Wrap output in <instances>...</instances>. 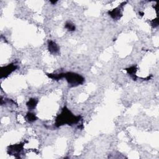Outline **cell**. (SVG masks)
Returning a JSON list of instances; mask_svg holds the SVG:
<instances>
[{
	"instance_id": "3",
	"label": "cell",
	"mask_w": 159,
	"mask_h": 159,
	"mask_svg": "<svg viewBox=\"0 0 159 159\" xmlns=\"http://www.w3.org/2000/svg\"><path fill=\"white\" fill-rule=\"evenodd\" d=\"M126 2H123L121 5H119L117 8L113 9L111 11H109L108 14L113 19L118 20L123 16V8Z\"/></svg>"
},
{
	"instance_id": "9",
	"label": "cell",
	"mask_w": 159,
	"mask_h": 159,
	"mask_svg": "<svg viewBox=\"0 0 159 159\" xmlns=\"http://www.w3.org/2000/svg\"><path fill=\"white\" fill-rule=\"evenodd\" d=\"M65 73H47V75L50 78L55 80H60L64 78Z\"/></svg>"
},
{
	"instance_id": "12",
	"label": "cell",
	"mask_w": 159,
	"mask_h": 159,
	"mask_svg": "<svg viewBox=\"0 0 159 159\" xmlns=\"http://www.w3.org/2000/svg\"><path fill=\"white\" fill-rule=\"evenodd\" d=\"M151 25H152V26L154 28L158 27V18H156V19H155L152 21H151Z\"/></svg>"
},
{
	"instance_id": "5",
	"label": "cell",
	"mask_w": 159,
	"mask_h": 159,
	"mask_svg": "<svg viewBox=\"0 0 159 159\" xmlns=\"http://www.w3.org/2000/svg\"><path fill=\"white\" fill-rule=\"evenodd\" d=\"M17 66L14 64H9L6 66L1 68V78H6L9 76L11 73L17 69Z\"/></svg>"
},
{
	"instance_id": "7",
	"label": "cell",
	"mask_w": 159,
	"mask_h": 159,
	"mask_svg": "<svg viewBox=\"0 0 159 159\" xmlns=\"http://www.w3.org/2000/svg\"><path fill=\"white\" fill-rule=\"evenodd\" d=\"M125 70H126L127 73L134 80H136L137 78H138L136 76V72H137V70H138V68H137V66L136 65L132 66L131 67L127 68L125 69Z\"/></svg>"
},
{
	"instance_id": "8",
	"label": "cell",
	"mask_w": 159,
	"mask_h": 159,
	"mask_svg": "<svg viewBox=\"0 0 159 159\" xmlns=\"http://www.w3.org/2000/svg\"><path fill=\"white\" fill-rule=\"evenodd\" d=\"M38 99L31 98V99H29V100L27 102L26 105L29 109L32 110L36 108L37 105H38Z\"/></svg>"
},
{
	"instance_id": "10",
	"label": "cell",
	"mask_w": 159,
	"mask_h": 159,
	"mask_svg": "<svg viewBox=\"0 0 159 159\" xmlns=\"http://www.w3.org/2000/svg\"><path fill=\"white\" fill-rule=\"evenodd\" d=\"M25 119L27 121H28L29 123H32V122H34L38 119V117H37L34 113L29 112L27 113L26 116H25Z\"/></svg>"
},
{
	"instance_id": "1",
	"label": "cell",
	"mask_w": 159,
	"mask_h": 159,
	"mask_svg": "<svg viewBox=\"0 0 159 159\" xmlns=\"http://www.w3.org/2000/svg\"><path fill=\"white\" fill-rule=\"evenodd\" d=\"M80 120L81 116L73 115V114L66 107H64L60 114L57 116L55 125L58 127L65 124L73 125L78 123Z\"/></svg>"
},
{
	"instance_id": "4",
	"label": "cell",
	"mask_w": 159,
	"mask_h": 159,
	"mask_svg": "<svg viewBox=\"0 0 159 159\" xmlns=\"http://www.w3.org/2000/svg\"><path fill=\"white\" fill-rule=\"evenodd\" d=\"M24 144H14V145L9 146L8 148V153L9 155H14L17 157V155H20L23 150Z\"/></svg>"
},
{
	"instance_id": "2",
	"label": "cell",
	"mask_w": 159,
	"mask_h": 159,
	"mask_svg": "<svg viewBox=\"0 0 159 159\" xmlns=\"http://www.w3.org/2000/svg\"><path fill=\"white\" fill-rule=\"evenodd\" d=\"M64 78L70 87H75L80 85L85 82V78L82 75L74 72L65 73Z\"/></svg>"
},
{
	"instance_id": "14",
	"label": "cell",
	"mask_w": 159,
	"mask_h": 159,
	"mask_svg": "<svg viewBox=\"0 0 159 159\" xmlns=\"http://www.w3.org/2000/svg\"><path fill=\"white\" fill-rule=\"evenodd\" d=\"M51 3H53V4H55V3H57V1H50Z\"/></svg>"
},
{
	"instance_id": "13",
	"label": "cell",
	"mask_w": 159,
	"mask_h": 159,
	"mask_svg": "<svg viewBox=\"0 0 159 159\" xmlns=\"http://www.w3.org/2000/svg\"><path fill=\"white\" fill-rule=\"evenodd\" d=\"M139 14H140V16H143V15H144V13H142V12H139Z\"/></svg>"
},
{
	"instance_id": "6",
	"label": "cell",
	"mask_w": 159,
	"mask_h": 159,
	"mask_svg": "<svg viewBox=\"0 0 159 159\" xmlns=\"http://www.w3.org/2000/svg\"><path fill=\"white\" fill-rule=\"evenodd\" d=\"M48 50H49L50 54L53 55H57L60 52V48L53 40H49L48 41Z\"/></svg>"
},
{
	"instance_id": "11",
	"label": "cell",
	"mask_w": 159,
	"mask_h": 159,
	"mask_svg": "<svg viewBox=\"0 0 159 159\" xmlns=\"http://www.w3.org/2000/svg\"><path fill=\"white\" fill-rule=\"evenodd\" d=\"M65 28L69 31H74L75 30V25L71 22H66L65 25Z\"/></svg>"
}]
</instances>
